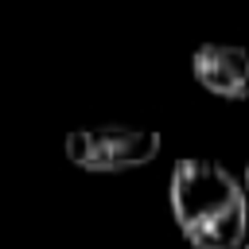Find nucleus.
<instances>
[{
    "instance_id": "obj_1",
    "label": "nucleus",
    "mask_w": 249,
    "mask_h": 249,
    "mask_svg": "<svg viewBox=\"0 0 249 249\" xmlns=\"http://www.w3.org/2000/svg\"><path fill=\"white\" fill-rule=\"evenodd\" d=\"M167 206L191 249H245L249 195L226 163L210 156L175 160L167 179Z\"/></svg>"
},
{
    "instance_id": "obj_2",
    "label": "nucleus",
    "mask_w": 249,
    "mask_h": 249,
    "mask_svg": "<svg viewBox=\"0 0 249 249\" xmlns=\"http://www.w3.org/2000/svg\"><path fill=\"white\" fill-rule=\"evenodd\" d=\"M62 152L74 167L89 175H121L152 163L163 152V136L148 124H124V121H105V124H86L66 132Z\"/></svg>"
},
{
    "instance_id": "obj_3",
    "label": "nucleus",
    "mask_w": 249,
    "mask_h": 249,
    "mask_svg": "<svg viewBox=\"0 0 249 249\" xmlns=\"http://www.w3.org/2000/svg\"><path fill=\"white\" fill-rule=\"evenodd\" d=\"M191 78L218 101H249V47L198 43L191 51Z\"/></svg>"
},
{
    "instance_id": "obj_4",
    "label": "nucleus",
    "mask_w": 249,
    "mask_h": 249,
    "mask_svg": "<svg viewBox=\"0 0 249 249\" xmlns=\"http://www.w3.org/2000/svg\"><path fill=\"white\" fill-rule=\"evenodd\" d=\"M241 187H245V195H249V160H245V167H241Z\"/></svg>"
},
{
    "instance_id": "obj_5",
    "label": "nucleus",
    "mask_w": 249,
    "mask_h": 249,
    "mask_svg": "<svg viewBox=\"0 0 249 249\" xmlns=\"http://www.w3.org/2000/svg\"><path fill=\"white\" fill-rule=\"evenodd\" d=\"M245 249H249V241H245Z\"/></svg>"
}]
</instances>
